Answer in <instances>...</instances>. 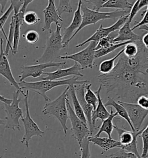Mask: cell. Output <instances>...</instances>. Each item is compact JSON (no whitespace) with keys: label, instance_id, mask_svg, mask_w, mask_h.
<instances>
[{"label":"cell","instance_id":"22","mask_svg":"<svg viewBox=\"0 0 148 158\" xmlns=\"http://www.w3.org/2000/svg\"><path fill=\"white\" fill-rule=\"evenodd\" d=\"M117 116H118V114L116 112H113V110L111 109L110 115L105 120L102 121L101 125L99 126V130L97 131V134L94 136L100 137L102 133H105L108 135V137L112 138L111 135L115 127L113 121Z\"/></svg>","mask_w":148,"mask_h":158},{"label":"cell","instance_id":"21","mask_svg":"<svg viewBox=\"0 0 148 158\" xmlns=\"http://www.w3.org/2000/svg\"><path fill=\"white\" fill-rule=\"evenodd\" d=\"M88 139L90 143L96 145L102 149L101 155H103L111 149L120 148L121 146V143L119 140H115L109 137L89 136Z\"/></svg>","mask_w":148,"mask_h":158},{"label":"cell","instance_id":"9","mask_svg":"<svg viewBox=\"0 0 148 158\" xmlns=\"http://www.w3.org/2000/svg\"><path fill=\"white\" fill-rule=\"evenodd\" d=\"M97 42L92 41L89 42L88 47L84 49L70 55L60 56V59L63 60H71L78 63L82 70L86 69H92L94 61L95 60V52Z\"/></svg>","mask_w":148,"mask_h":158},{"label":"cell","instance_id":"49","mask_svg":"<svg viewBox=\"0 0 148 158\" xmlns=\"http://www.w3.org/2000/svg\"><path fill=\"white\" fill-rule=\"evenodd\" d=\"M139 30H145V31H146L148 32V26L147 25H144V26L140 27L139 28Z\"/></svg>","mask_w":148,"mask_h":158},{"label":"cell","instance_id":"10","mask_svg":"<svg viewBox=\"0 0 148 158\" xmlns=\"http://www.w3.org/2000/svg\"><path fill=\"white\" fill-rule=\"evenodd\" d=\"M114 129L118 134L119 141L121 143L119 149H123L127 152L135 153L141 158L137 147V139L139 135L142 134L144 128L138 131H130L115 126Z\"/></svg>","mask_w":148,"mask_h":158},{"label":"cell","instance_id":"29","mask_svg":"<svg viewBox=\"0 0 148 158\" xmlns=\"http://www.w3.org/2000/svg\"><path fill=\"white\" fill-rule=\"evenodd\" d=\"M131 42L132 41H127V42L116 43V44H112L111 47H108V48L100 49L95 52V58L98 59V58H100L103 56H106L107 55L115 51L117 49L119 48L120 47H125L127 44Z\"/></svg>","mask_w":148,"mask_h":158},{"label":"cell","instance_id":"46","mask_svg":"<svg viewBox=\"0 0 148 158\" xmlns=\"http://www.w3.org/2000/svg\"><path fill=\"white\" fill-rule=\"evenodd\" d=\"M9 0H0V5H1V13L2 14H4L5 8L6 7V4L8 3ZM10 1V0H9Z\"/></svg>","mask_w":148,"mask_h":158},{"label":"cell","instance_id":"26","mask_svg":"<svg viewBox=\"0 0 148 158\" xmlns=\"http://www.w3.org/2000/svg\"><path fill=\"white\" fill-rule=\"evenodd\" d=\"M124 52V48L120 50L113 58L102 61L99 66V71L102 74H107L111 73L115 67L116 60Z\"/></svg>","mask_w":148,"mask_h":158},{"label":"cell","instance_id":"25","mask_svg":"<svg viewBox=\"0 0 148 158\" xmlns=\"http://www.w3.org/2000/svg\"><path fill=\"white\" fill-rule=\"evenodd\" d=\"M69 86L68 94H69V96L72 100V102L73 107H74V111H75L76 115L78 116L79 118H80L84 123L88 125V121H87L86 115L84 114L83 108L81 106L80 102H79L78 99V98L76 96L75 87H74V86Z\"/></svg>","mask_w":148,"mask_h":158},{"label":"cell","instance_id":"23","mask_svg":"<svg viewBox=\"0 0 148 158\" xmlns=\"http://www.w3.org/2000/svg\"><path fill=\"white\" fill-rule=\"evenodd\" d=\"M24 14L22 12L18 13H14V15L16 17V27L14 35V43H13V50L12 52V55H15L18 51V44L20 37V30L21 27L24 22Z\"/></svg>","mask_w":148,"mask_h":158},{"label":"cell","instance_id":"45","mask_svg":"<svg viewBox=\"0 0 148 158\" xmlns=\"http://www.w3.org/2000/svg\"><path fill=\"white\" fill-rule=\"evenodd\" d=\"M0 101H1V102H2L3 104L9 105V104H11L13 102V99H9V98H5L4 96H2V95H1Z\"/></svg>","mask_w":148,"mask_h":158},{"label":"cell","instance_id":"8","mask_svg":"<svg viewBox=\"0 0 148 158\" xmlns=\"http://www.w3.org/2000/svg\"><path fill=\"white\" fill-rule=\"evenodd\" d=\"M69 94H68V96L66 99V103L68 112L69 120L71 121L72 126L71 130L72 133L73 137L77 141L79 147H80L83 140L88 138L90 135H92V134L90 129L88 127V125L84 123L76 115L69 102Z\"/></svg>","mask_w":148,"mask_h":158},{"label":"cell","instance_id":"42","mask_svg":"<svg viewBox=\"0 0 148 158\" xmlns=\"http://www.w3.org/2000/svg\"><path fill=\"white\" fill-rule=\"evenodd\" d=\"M141 15H143V19H142L140 22H139L136 25H135L134 27L132 28V30L133 31L136 28H139L140 27H141L142 26L148 24V5L147 6L146 10L143 11Z\"/></svg>","mask_w":148,"mask_h":158},{"label":"cell","instance_id":"2","mask_svg":"<svg viewBox=\"0 0 148 158\" xmlns=\"http://www.w3.org/2000/svg\"><path fill=\"white\" fill-rule=\"evenodd\" d=\"M78 77H73L68 79L63 80H42L37 82H19V85L23 90H32L43 97L46 102H50L51 99L46 94V93L51 90L60 86H75L79 84L88 83L90 81L88 80L79 81Z\"/></svg>","mask_w":148,"mask_h":158},{"label":"cell","instance_id":"30","mask_svg":"<svg viewBox=\"0 0 148 158\" xmlns=\"http://www.w3.org/2000/svg\"><path fill=\"white\" fill-rule=\"evenodd\" d=\"M92 84H86L85 87L84 98L86 102L94 108V110L96 108L98 102V98L95 92L91 89Z\"/></svg>","mask_w":148,"mask_h":158},{"label":"cell","instance_id":"43","mask_svg":"<svg viewBox=\"0 0 148 158\" xmlns=\"http://www.w3.org/2000/svg\"><path fill=\"white\" fill-rule=\"evenodd\" d=\"M137 103L141 107H142L146 110H148V96L147 95L141 96L138 98Z\"/></svg>","mask_w":148,"mask_h":158},{"label":"cell","instance_id":"7","mask_svg":"<svg viewBox=\"0 0 148 158\" xmlns=\"http://www.w3.org/2000/svg\"><path fill=\"white\" fill-rule=\"evenodd\" d=\"M29 90H27L26 94L24 96V102L26 107V115L21 120L23 122L24 127V135H23V139L21 140V143L24 144L27 148H29V144L31 139L34 136H38L42 137L45 135V132L41 130L38 125L32 119L30 115V112L29 110L28 104V94Z\"/></svg>","mask_w":148,"mask_h":158},{"label":"cell","instance_id":"1","mask_svg":"<svg viewBox=\"0 0 148 158\" xmlns=\"http://www.w3.org/2000/svg\"><path fill=\"white\" fill-rule=\"evenodd\" d=\"M118 59L111 73L98 75L96 79L106 94L113 92L118 101L137 103L141 96H148V49L141 45L137 56L123 53Z\"/></svg>","mask_w":148,"mask_h":158},{"label":"cell","instance_id":"20","mask_svg":"<svg viewBox=\"0 0 148 158\" xmlns=\"http://www.w3.org/2000/svg\"><path fill=\"white\" fill-rule=\"evenodd\" d=\"M102 86V85L100 84L97 90L95 91V93L97 94V98H98V102L96 108L92 112V122L93 125L96 129L99 128V126L97 127L96 126V121L98 119H101V121H104L107 118H108L111 114V113H109L106 110L105 104L103 103L102 99L101 97Z\"/></svg>","mask_w":148,"mask_h":158},{"label":"cell","instance_id":"48","mask_svg":"<svg viewBox=\"0 0 148 158\" xmlns=\"http://www.w3.org/2000/svg\"><path fill=\"white\" fill-rule=\"evenodd\" d=\"M148 5V0H141L140 4H139V10Z\"/></svg>","mask_w":148,"mask_h":158},{"label":"cell","instance_id":"13","mask_svg":"<svg viewBox=\"0 0 148 158\" xmlns=\"http://www.w3.org/2000/svg\"><path fill=\"white\" fill-rule=\"evenodd\" d=\"M66 62H49L38 63L35 65H24L21 74L18 76L19 82L24 81L29 77L37 78L44 74V70L51 67H60L65 65Z\"/></svg>","mask_w":148,"mask_h":158},{"label":"cell","instance_id":"6","mask_svg":"<svg viewBox=\"0 0 148 158\" xmlns=\"http://www.w3.org/2000/svg\"><path fill=\"white\" fill-rule=\"evenodd\" d=\"M20 92L16 90L13 93V102L11 104H5V111L6 116L5 119L6 121L5 129L20 130V119L23 118V110L19 107V104L22 102V98H19Z\"/></svg>","mask_w":148,"mask_h":158},{"label":"cell","instance_id":"3","mask_svg":"<svg viewBox=\"0 0 148 158\" xmlns=\"http://www.w3.org/2000/svg\"><path fill=\"white\" fill-rule=\"evenodd\" d=\"M69 88V86H68L58 98L53 101L46 103L42 111L44 115H52L58 119L65 135L68 130L67 122L69 119V115L66 99L68 96Z\"/></svg>","mask_w":148,"mask_h":158},{"label":"cell","instance_id":"27","mask_svg":"<svg viewBox=\"0 0 148 158\" xmlns=\"http://www.w3.org/2000/svg\"><path fill=\"white\" fill-rule=\"evenodd\" d=\"M133 6V4L130 2L129 0H109L102 8L122 10H131Z\"/></svg>","mask_w":148,"mask_h":158},{"label":"cell","instance_id":"47","mask_svg":"<svg viewBox=\"0 0 148 158\" xmlns=\"http://www.w3.org/2000/svg\"><path fill=\"white\" fill-rule=\"evenodd\" d=\"M142 42L146 48L148 49V32L144 34L142 38Z\"/></svg>","mask_w":148,"mask_h":158},{"label":"cell","instance_id":"28","mask_svg":"<svg viewBox=\"0 0 148 158\" xmlns=\"http://www.w3.org/2000/svg\"><path fill=\"white\" fill-rule=\"evenodd\" d=\"M16 27V17L13 15L11 18L10 23L9 25V34L8 35V38L6 40V45L5 49V53L8 56L9 54V51L12 52L13 50V43H14V35Z\"/></svg>","mask_w":148,"mask_h":158},{"label":"cell","instance_id":"24","mask_svg":"<svg viewBox=\"0 0 148 158\" xmlns=\"http://www.w3.org/2000/svg\"><path fill=\"white\" fill-rule=\"evenodd\" d=\"M105 106L106 107H109V106L113 107L115 109L116 112L118 114V115H119L121 118L124 119L125 121L128 123V124L129 125L132 131H136L134 129V127L131 122L129 116L126 110L121 104H120L119 102H116L113 98H111L110 96H108V101L105 104Z\"/></svg>","mask_w":148,"mask_h":158},{"label":"cell","instance_id":"31","mask_svg":"<svg viewBox=\"0 0 148 158\" xmlns=\"http://www.w3.org/2000/svg\"><path fill=\"white\" fill-rule=\"evenodd\" d=\"M117 34H116L115 32H113L111 33L110 35H109L106 37L101 39L98 42H97L96 51L102 48H106L111 47L112 44H113V40L117 37Z\"/></svg>","mask_w":148,"mask_h":158},{"label":"cell","instance_id":"5","mask_svg":"<svg viewBox=\"0 0 148 158\" xmlns=\"http://www.w3.org/2000/svg\"><path fill=\"white\" fill-rule=\"evenodd\" d=\"M56 25L55 31L51 32V35L47 38L44 52L38 60L37 63H43L49 62H54L56 59L60 57L59 55L61 50L64 48L63 42V35L61 34L62 24Z\"/></svg>","mask_w":148,"mask_h":158},{"label":"cell","instance_id":"4","mask_svg":"<svg viewBox=\"0 0 148 158\" xmlns=\"http://www.w3.org/2000/svg\"><path fill=\"white\" fill-rule=\"evenodd\" d=\"M82 12L83 16L82 23L80 27L74 33V35L71 38V41L84 27L89 25L95 24L97 22L105 19H119L122 16L129 14L130 10H116L108 12H101L100 11H96L90 9L87 6V5L83 3L82 6Z\"/></svg>","mask_w":148,"mask_h":158},{"label":"cell","instance_id":"36","mask_svg":"<svg viewBox=\"0 0 148 158\" xmlns=\"http://www.w3.org/2000/svg\"><path fill=\"white\" fill-rule=\"evenodd\" d=\"M141 137L142 139V152L141 155V158H145L148 152V125L146 127H144Z\"/></svg>","mask_w":148,"mask_h":158},{"label":"cell","instance_id":"18","mask_svg":"<svg viewBox=\"0 0 148 158\" xmlns=\"http://www.w3.org/2000/svg\"><path fill=\"white\" fill-rule=\"evenodd\" d=\"M82 69L77 63H75L74 65L67 69H59L51 73H45L46 77L42 78L43 80H58L68 76H74L78 77H83V75L81 73Z\"/></svg>","mask_w":148,"mask_h":158},{"label":"cell","instance_id":"44","mask_svg":"<svg viewBox=\"0 0 148 158\" xmlns=\"http://www.w3.org/2000/svg\"><path fill=\"white\" fill-rule=\"evenodd\" d=\"M34 0H23V5L20 10V12H22L24 14H26V10L28 6L30 4H31Z\"/></svg>","mask_w":148,"mask_h":158},{"label":"cell","instance_id":"38","mask_svg":"<svg viewBox=\"0 0 148 158\" xmlns=\"http://www.w3.org/2000/svg\"><path fill=\"white\" fill-rule=\"evenodd\" d=\"M90 141L88 137L84 139L82 145L80 147L81 151L80 158H91V153L90 151Z\"/></svg>","mask_w":148,"mask_h":158},{"label":"cell","instance_id":"33","mask_svg":"<svg viewBox=\"0 0 148 158\" xmlns=\"http://www.w3.org/2000/svg\"><path fill=\"white\" fill-rule=\"evenodd\" d=\"M40 20L41 19L37 13L32 10L26 12L24 16V22L29 26H35L38 23Z\"/></svg>","mask_w":148,"mask_h":158},{"label":"cell","instance_id":"35","mask_svg":"<svg viewBox=\"0 0 148 158\" xmlns=\"http://www.w3.org/2000/svg\"><path fill=\"white\" fill-rule=\"evenodd\" d=\"M57 10L61 16L63 13H72L73 10L71 4V0H59Z\"/></svg>","mask_w":148,"mask_h":158},{"label":"cell","instance_id":"41","mask_svg":"<svg viewBox=\"0 0 148 158\" xmlns=\"http://www.w3.org/2000/svg\"><path fill=\"white\" fill-rule=\"evenodd\" d=\"M140 1L141 0H135L134 4H133V6L130 10V12L129 17L128 20L129 21L130 23L133 21V20L134 18V17L136 16V15L138 14V12L139 10V4H140Z\"/></svg>","mask_w":148,"mask_h":158},{"label":"cell","instance_id":"40","mask_svg":"<svg viewBox=\"0 0 148 158\" xmlns=\"http://www.w3.org/2000/svg\"><path fill=\"white\" fill-rule=\"evenodd\" d=\"M14 10V6L10 4L9 8L6 10V11L2 14L0 18V24H1V30L4 29V26L8 19L9 15L12 13V12Z\"/></svg>","mask_w":148,"mask_h":158},{"label":"cell","instance_id":"16","mask_svg":"<svg viewBox=\"0 0 148 158\" xmlns=\"http://www.w3.org/2000/svg\"><path fill=\"white\" fill-rule=\"evenodd\" d=\"M48 4L45 10H43L44 15V24L42 28V31L43 32L49 31L51 33L52 32L51 28L52 23H55L56 24H60L63 20L56 6L55 0H48Z\"/></svg>","mask_w":148,"mask_h":158},{"label":"cell","instance_id":"14","mask_svg":"<svg viewBox=\"0 0 148 158\" xmlns=\"http://www.w3.org/2000/svg\"><path fill=\"white\" fill-rule=\"evenodd\" d=\"M1 51H0V74L5 78L7 79L12 86H14L16 90H18L24 96L26 93L23 92V90L21 88L15 78H14L12 74L10 66L9 64V61L7 57V55L5 53L4 50V41L2 38H1Z\"/></svg>","mask_w":148,"mask_h":158},{"label":"cell","instance_id":"11","mask_svg":"<svg viewBox=\"0 0 148 158\" xmlns=\"http://www.w3.org/2000/svg\"><path fill=\"white\" fill-rule=\"evenodd\" d=\"M127 112L130 119L134 129L137 131L141 130L143 121L148 115V110L141 107L137 103L125 102L118 101Z\"/></svg>","mask_w":148,"mask_h":158},{"label":"cell","instance_id":"39","mask_svg":"<svg viewBox=\"0 0 148 158\" xmlns=\"http://www.w3.org/2000/svg\"><path fill=\"white\" fill-rule=\"evenodd\" d=\"M24 37L27 42L31 44H35L39 41V35L35 30H30L26 33Z\"/></svg>","mask_w":148,"mask_h":158},{"label":"cell","instance_id":"12","mask_svg":"<svg viewBox=\"0 0 148 158\" xmlns=\"http://www.w3.org/2000/svg\"><path fill=\"white\" fill-rule=\"evenodd\" d=\"M129 14L121 17L119 19H118L115 23L112 24L109 27H104L102 24H101L100 26L99 27V28L97 29L96 31L94 33L91 37H90L86 40L84 41L83 42L77 44L75 46V48H78L83 47L86 44H87L89 42H92V41L98 42L102 38L106 37L109 35H110L111 33L115 32L116 31H117V30H119L123 26V24L127 21V20L129 19Z\"/></svg>","mask_w":148,"mask_h":158},{"label":"cell","instance_id":"15","mask_svg":"<svg viewBox=\"0 0 148 158\" xmlns=\"http://www.w3.org/2000/svg\"><path fill=\"white\" fill-rule=\"evenodd\" d=\"M82 4L83 0H78V6L74 12L72 20L69 26L65 28L64 33L63 35V42L64 48L68 47L71 41V38L82 24L83 20V16L81 13Z\"/></svg>","mask_w":148,"mask_h":158},{"label":"cell","instance_id":"34","mask_svg":"<svg viewBox=\"0 0 148 158\" xmlns=\"http://www.w3.org/2000/svg\"><path fill=\"white\" fill-rule=\"evenodd\" d=\"M84 4L91 10L100 11L109 0H83Z\"/></svg>","mask_w":148,"mask_h":158},{"label":"cell","instance_id":"32","mask_svg":"<svg viewBox=\"0 0 148 158\" xmlns=\"http://www.w3.org/2000/svg\"><path fill=\"white\" fill-rule=\"evenodd\" d=\"M139 47L137 42H130L124 47L123 53L128 57H134L138 53Z\"/></svg>","mask_w":148,"mask_h":158},{"label":"cell","instance_id":"37","mask_svg":"<svg viewBox=\"0 0 148 158\" xmlns=\"http://www.w3.org/2000/svg\"><path fill=\"white\" fill-rule=\"evenodd\" d=\"M110 158H140L136 154L126 151L123 149H120L115 153L109 155Z\"/></svg>","mask_w":148,"mask_h":158},{"label":"cell","instance_id":"19","mask_svg":"<svg viewBox=\"0 0 148 158\" xmlns=\"http://www.w3.org/2000/svg\"><path fill=\"white\" fill-rule=\"evenodd\" d=\"M131 23L127 20L123 26L119 30L117 37L113 40V44L132 41L136 42L142 40V37L133 32L130 27Z\"/></svg>","mask_w":148,"mask_h":158},{"label":"cell","instance_id":"17","mask_svg":"<svg viewBox=\"0 0 148 158\" xmlns=\"http://www.w3.org/2000/svg\"><path fill=\"white\" fill-rule=\"evenodd\" d=\"M86 84L88 83L76 85L74 86V87L75 89V92L76 94V96L78 99L79 102H80L81 106L83 108L88 121V127L91 131V134L92 135L94 130H96V129L93 125L92 122V112L94 111V108L86 102L84 98L85 87Z\"/></svg>","mask_w":148,"mask_h":158},{"label":"cell","instance_id":"50","mask_svg":"<svg viewBox=\"0 0 148 158\" xmlns=\"http://www.w3.org/2000/svg\"><path fill=\"white\" fill-rule=\"evenodd\" d=\"M148 158V153H147V155H146V158Z\"/></svg>","mask_w":148,"mask_h":158}]
</instances>
